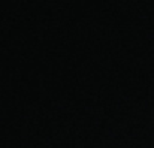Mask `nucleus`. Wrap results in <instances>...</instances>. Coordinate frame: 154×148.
<instances>
[]
</instances>
